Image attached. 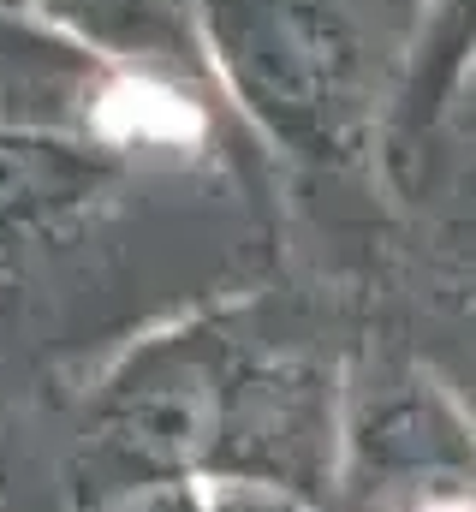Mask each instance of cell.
<instances>
[{
  "label": "cell",
  "mask_w": 476,
  "mask_h": 512,
  "mask_svg": "<svg viewBox=\"0 0 476 512\" xmlns=\"http://www.w3.org/2000/svg\"><path fill=\"white\" fill-rule=\"evenodd\" d=\"M90 78V60L0 84V328L30 274L90 233L119 197L125 161L66 120L60 96Z\"/></svg>",
  "instance_id": "obj_3"
},
{
  "label": "cell",
  "mask_w": 476,
  "mask_h": 512,
  "mask_svg": "<svg viewBox=\"0 0 476 512\" xmlns=\"http://www.w3.org/2000/svg\"><path fill=\"white\" fill-rule=\"evenodd\" d=\"M238 102L304 161H346L369 114L363 36L334 0H203Z\"/></svg>",
  "instance_id": "obj_2"
},
{
  "label": "cell",
  "mask_w": 476,
  "mask_h": 512,
  "mask_svg": "<svg viewBox=\"0 0 476 512\" xmlns=\"http://www.w3.org/2000/svg\"><path fill=\"white\" fill-rule=\"evenodd\" d=\"M203 512H304L298 495H280V489H250V483H227V489H209Z\"/></svg>",
  "instance_id": "obj_4"
},
{
  "label": "cell",
  "mask_w": 476,
  "mask_h": 512,
  "mask_svg": "<svg viewBox=\"0 0 476 512\" xmlns=\"http://www.w3.org/2000/svg\"><path fill=\"white\" fill-rule=\"evenodd\" d=\"M316 370L238 316H203L125 352L78 423V495L102 507L149 489H280L322 465Z\"/></svg>",
  "instance_id": "obj_1"
}]
</instances>
